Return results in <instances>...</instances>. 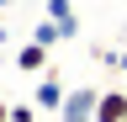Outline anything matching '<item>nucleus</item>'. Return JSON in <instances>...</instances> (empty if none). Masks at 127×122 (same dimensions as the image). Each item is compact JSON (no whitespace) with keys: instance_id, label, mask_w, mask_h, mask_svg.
<instances>
[{"instance_id":"nucleus-9","label":"nucleus","mask_w":127,"mask_h":122,"mask_svg":"<svg viewBox=\"0 0 127 122\" xmlns=\"http://www.w3.org/2000/svg\"><path fill=\"white\" fill-rule=\"evenodd\" d=\"M0 122H11V106H5V101H0Z\"/></svg>"},{"instance_id":"nucleus-4","label":"nucleus","mask_w":127,"mask_h":122,"mask_svg":"<svg viewBox=\"0 0 127 122\" xmlns=\"http://www.w3.org/2000/svg\"><path fill=\"white\" fill-rule=\"evenodd\" d=\"M95 122H127V90H101Z\"/></svg>"},{"instance_id":"nucleus-10","label":"nucleus","mask_w":127,"mask_h":122,"mask_svg":"<svg viewBox=\"0 0 127 122\" xmlns=\"http://www.w3.org/2000/svg\"><path fill=\"white\" fill-rule=\"evenodd\" d=\"M0 11H5V0H0Z\"/></svg>"},{"instance_id":"nucleus-5","label":"nucleus","mask_w":127,"mask_h":122,"mask_svg":"<svg viewBox=\"0 0 127 122\" xmlns=\"http://www.w3.org/2000/svg\"><path fill=\"white\" fill-rule=\"evenodd\" d=\"M48 21H58V32H64V37H79V16H74L69 0H48Z\"/></svg>"},{"instance_id":"nucleus-3","label":"nucleus","mask_w":127,"mask_h":122,"mask_svg":"<svg viewBox=\"0 0 127 122\" xmlns=\"http://www.w3.org/2000/svg\"><path fill=\"white\" fill-rule=\"evenodd\" d=\"M16 69L21 74H48V48L42 42H21L16 48Z\"/></svg>"},{"instance_id":"nucleus-2","label":"nucleus","mask_w":127,"mask_h":122,"mask_svg":"<svg viewBox=\"0 0 127 122\" xmlns=\"http://www.w3.org/2000/svg\"><path fill=\"white\" fill-rule=\"evenodd\" d=\"M64 96H69V85H64L58 74H42V80H37V106H42V112H58Z\"/></svg>"},{"instance_id":"nucleus-8","label":"nucleus","mask_w":127,"mask_h":122,"mask_svg":"<svg viewBox=\"0 0 127 122\" xmlns=\"http://www.w3.org/2000/svg\"><path fill=\"white\" fill-rule=\"evenodd\" d=\"M11 122H32V106H11Z\"/></svg>"},{"instance_id":"nucleus-1","label":"nucleus","mask_w":127,"mask_h":122,"mask_svg":"<svg viewBox=\"0 0 127 122\" xmlns=\"http://www.w3.org/2000/svg\"><path fill=\"white\" fill-rule=\"evenodd\" d=\"M95 106H101V85H74L58 106V122H95Z\"/></svg>"},{"instance_id":"nucleus-7","label":"nucleus","mask_w":127,"mask_h":122,"mask_svg":"<svg viewBox=\"0 0 127 122\" xmlns=\"http://www.w3.org/2000/svg\"><path fill=\"white\" fill-rule=\"evenodd\" d=\"M101 64H111V69H127V53H117V48H101Z\"/></svg>"},{"instance_id":"nucleus-6","label":"nucleus","mask_w":127,"mask_h":122,"mask_svg":"<svg viewBox=\"0 0 127 122\" xmlns=\"http://www.w3.org/2000/svg\"><path fill=\"white\" fill-rule=\"evenodd\" d=\"M32 42H42V48H48V53H53V48H58V42H64V32H58V21H48V16H42L37 27H32Z\"/></svg>"}]
</instances>
